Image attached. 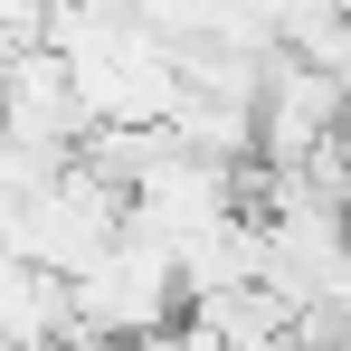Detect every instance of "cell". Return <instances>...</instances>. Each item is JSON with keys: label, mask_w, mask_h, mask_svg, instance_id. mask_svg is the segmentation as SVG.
I'll return each mask as SVG.
<instances>
[{"label": "cell", "mask_w": 351, "mask_h": 351, "mask_svg": "<svg viewBox=\"0 0 351 351\" xmlns=\"http://www.w3.org/2000/svg\"><path fill=\"white\" fill-rule=\"evenodd\" d=\"M66 304H76V323H95L105 342H143V332H171L180 323V266L162 237L123 228L76 285H66Z\"/></svg>", "instance_id": "6da1fadb"}, {"label": "cell", "mask_w": 351, "mask_h": 351, "mask_svg": "<svg viewBox=\"0 0 351 351\" xmlns=\"http://www.w3.org/2000/svg\"><path fill=\"white\" fill-rule=\"evenodd\" d=\"M29 58V38H19V29H0V86H10V66Z\"/></svg>", "instance_id": "7a4b0ae2"}]
</instances>
